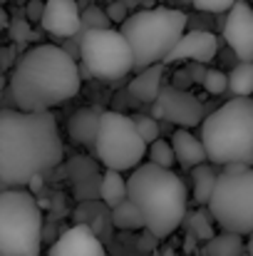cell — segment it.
Here are the masks:
<instances>
[{
  "label": "cell",
  "instance_id": "1",
  "mask_svg": "<svg viewBox=\"0 0 253 256\" xmlns=\"http://www.w3.org/2000/svg\"><path fill=\"white\" fill-rule=\"evenodd\" d=\"M57 120L47 110H0V184L27 186L35 174L62 162Z\"/></svg>",
  "mask_w": 253,
  "mask_h": 256
},
{
  "label": "cell",
  "instance_id": "2",
  "mask_svg": "<svg viewBox=\"0 0 253 256\" xmlns=\"http://www.w3.org/2000/svg\"><path fill=\"white\" fill-rule=\"evenodd\" d=\"M82 85L77 60L60 45L30 48L10 75V97L17 110H50L72 100Z\"/></svg>",
  "mask_w": 253,
  "mask_h": 256
},
{
  "label": "cell",
  "instance_id": "3",
  "mask_svg": "<svg viewBox=\"0 0 253 256\" xmlns=\"http://www.w3.org/2000/svg\"><path fill=\"white\" fill-rule=\"evenodd\" d=\"M127 196L139 206L144 229L157 239H167L186 216V184L169 167L152 162L137 164L127 179Z\"/></svg>",
  "mask_w": 253,
  "mask_h": 256
},
{
  "label": "cell",
  "instance_id": "4",
  "mask_svg": "<svg viewBox=\"0 0 253 256\" xmlns=\"http://www.w3.org/2000/svg\"><path fill=\"white\" fill-rule=\"evenodd\" d=\"M201 142L211 164H253V100L234 97L201 120Z\"/></svg>",
  "mask_w": 253,
  "mask_h": 256
},
{
  "label": "cell",
  "instance_id": "5",
  "mask_svg": "<svg viewBox=\"0 0 253 256\" xmlns=\"http://www.w3.org/2000/svg\"><path fill=\"white\" fill-rule=\"evenodd\" d=\"M186 12L176 8H147L127 15L119 30L132 48L134 68L142 70L147 65L164 62L171 48L186 32Z\"/></svg>",
  "mask_w": 253,
  "mask_h": 256
},
{
  "label": "cell",
  "instance_id": "6",
  "mask_svg": "<svg viewBox=\"0 0 253 256\" xmlns=\"http://www.w3.org/2000/svg\"><path fill=\"white\" fill-rule=\"evenodd\" d=\"M42 212L22 186L0 192V256H40Z\"/></svg>",
  "mask_w": 253,
  "mask_h": 256
},
{
  "label": "cell",
  "instance_id": "7",
  "mask_svg": "<svg viewBox=\"0 0 253 256\" xmlns=\"http://www.w3.org/2000/svg\"><path fill=\"white\" fill-rule=\"evenodd\" d=\"M209 212L224 232L241 236L253 232V164H224L219 172Z\"/></svg>",
  "mask_w": 253,
  "mask_h": 256
},
{
  "label": "cell",
  "instance_id": "8",
  "mask_svg": "<svg viewBox=\"0 0 253 256\" xmlns=\"http://www.w3.org/2000/svg\"><path fill=\"white\" fill-rule=\"evenodd\" d=\"M92 152L107 170L127 172L142 164V160L147 157V142L139 134L134 117L104 110Z\"/></svg>",
  "mask_w": 253,
  "mask_h": 256
},
{
  "label": "cell",
  "instance_id": "9",
  "mask_svg": "<svg viewBox=\"0 0 253 256\" xmlns=\"http://www.w3.org/2000/svg\"><path fill=\"white\" fill-rule=\"evenodd\" d=\"M77 42L82 65L97 80H119L134 70V55L122 30L84 28Z\"/></svg>",
  "mask_w": 253,
  "mask_h": 256
},
{
  "label": "cell",
  "instance_id": "10",
  "mask_svg": "<svg viewBox=\"0 0 253 256\" xmlns=\"http://www.w3.org/2000/svg\"><path fill=\"white\" fill-rule=\"evenodd\" d=\"M152 117L167 120L176 127H196L204 120V104L191 92L174 85H162L159 97L152 102Z\"/></svg>",
  "mask_w": 253,
  "mask_h": 256
},
{
  "label": "cell",
  "instance_id": "11",
  "mask_svg": "<svg viewBox=\"0 0 253 256\" xmlns=\"http://www.w3.org/2000/svg\"><path fill=\"white\" fill-rule=\"evenodd\" d=\"M224 38L239 60L253 62V8L244 0H236L226 10Z\"/></svg>",
  "mask_w": 253,
  "mask_h": 256
},
{
  "label": "cell",
  "instance_id": "12",
  "mask_svg": "<svg viewBox=\"0 0 253 256\" xmlns=\"http://www.w3.org/2000/svg\"><path fill=\"white\" fill-rule=\"evenodd\" d=\"M40 25L45 28V32H50L60 40H72L82 32L80 5L75 0H45Z\"/></svg>",
  "mask_w": 253,
  "mask_h": 256
},
{
  "label": "cell",
  "instance_id": "13",
  "mask_svg": "<svg viewBox=\"0 0 253 256\" xmlns=\"http://www.w3.org/2000/svg\"><path fill=\"white\" fill-rule=\"evenodd\" d=\"M219 52V40L214 32L209 30H191V32H184L179 38V42L171 48L167 58H164V65L169 62H181V60H191V62H209L214 60Z\"/></svg>",
  "mask_w": 253,
  "mask_h": 256
},
{
  "label": "cell",
  "instance_id": "14",
  "mask_svg": "<svg viewBox=\"0 0 253 256\" xmlns=\"http://www.w3.org/2000/svg\"><path fill=\"white\" fill-rule=\"evenodd\" d=\"M47 256H107V252L92 226L75 224L50 246Z\"/></svg>",
  "mask_w": 253,
  "mask_h": 256
},
{
  "label": "cell",
  "instance_id": "15",
  "mask_svg": "<svg viewBox=\"0 0 253 256\" xmlns=\"http://www.w3.org/2000/svg\"><path fill=\"white\" fill-rule=\"evenodd\" d=\"M102 112H104V107L92 104V107L77 110V112L70 117L67 132H70V137H72L77 144H82L87 150H94V140H97V130H99Z\"/></svg>",
  "mask_w": 253,
  "mask_h": 256
},
{
  "label": "cell",
  "instance_id": "16",
  "mask_svg": "<svg viewBox=\"0 0 253 256\" xmlns=\"http://www.w3.org/2000/svg\"><path fill=\"white\" fill-rule=\"evenodd\" d=\"M171 147H174V157H176L179 164L186 167V170H191V167H196V164H201V162H209L201 137L191 134L189 127H181V130L174 132Z\"/></svg>",
  "mask_w": 253,
  "mask_h": 256
},
{
  "label": "cell",
  "instance_id": "17",
  "mask_svg": "<svg viewBox=\"0 0 253 256\" xmlns=\"http://www.w3.org/2000/svg\"><path fill=\"white\" fill-rule=\"evenodd\" d=\"M162 78H164V62H154L142 68V72L129 82V92L139 102H154L162 90Z\"/></svg>",
  "mask_w": 253,
  "mask_h": 256
},
{
  "label": "cell",
  "instance_id": "18",
  "mask_svg": "<svg viewBox=\"0 0 253 256\" xmlns=\"http://www.w3.org/2000/svg\"><path fill=\"white\" fill-rule=\"evenodd\" d=\"M216 176H219V170H216V164H211V162H201V164L191 167L194 199H196V204H201V206L209 204L211 192H214V184H216Z\"/></svg>",
  "mask_w": 253,
  "mask_h": 256
},
{
  "label": "cell",
  "instance_id": "19",
  "mask_svg": "<svg viewBox=\"0 0 253 256\" xmlns=\"http://www.w3.org/2000/svg\"><path fill=\"white\" fill-rule=\"evenodd\" d=\"M246 254V244L244 236L236 232H224V234H214L206 246L204 256H244Z\"/></svg>",
  "mask_w": 253,
  "mask_h": 256
},
{
  "label": "cell",
  "instance_id": "20",
  "mask_svg": "<svg viewBox=\"0 0 253 256\" xmlns=\"http://www.w3.org/2000/svg\"><path fill=\"white\" fill-rule=\"evenodd\" d=\"M99 196L102 202L112 209L122 199H127V179L122 176L119 170H107L99 179Z\"/></svg>",
  "mask_w": 253,
  "mask_h": 256
},
{
  "label": "cell",
  "instance_id": "21",
  "mask_svg": "<svg viewBox=\"0 0 253 256\" xmlns=\"http://www.w3.org/2000/svg\"><path fill=\"white\" fill-rule=\"evenodd\" d=\"M112 224H114L117 229L134 232V229H142V226H144V214H142L139 206L127 196V199H122L119 204L112 206Z\"/></svg>",
  "mask_w": 253,
  "mask_h": 256
},
{
  "label": "cell",
  "instance_id": "22",
  "mask_svg": "<svg viewBox=\"0 0 253 256\" xmlns=\"http://www.w3.org/2000/svg\"><path fill=\"white\" fill-rule=\"evenodd\" d=\"M229 92L234 97H251L253 92V62L239 60V65L229 72Z\"/></svg>",
  "mask_w": 253,
  "mask_h": 256
},
{
  "label": "cell",
  "instance_id": "23",
  "mask_svg": "<svg viewBox=\"0 0 253 256\" xmlns=\"http://www.w3.org/2000/svg\"><path fill=\"white\" fill-rule=\"evenodd\" d=\"M211 219H214V216H211L209 209H199V212H194L191 219H189V232H191V236H194V239H201V242H209V239L216 234Z\"/></svg>",
  "mask_w": 253,
  "mask_h": 256
},
{
  "label": "cell",
  "instance_id": "24",
  "mask_svg": "<svg viewBox=\"0 0 253 256\" xmlns=\"http://www.w3.org/2000/svg\"><path fill=\"white\" fill-rule=\"evenodd\" d=\"M147 157H149L152 164L169 167V170H171V164L176 162L171 142H164V140H154V142H149V144H147Z\"/></svg>",
  "mask_w": 253,
  "mask_h": 256
},
{
  "label": "cell",
  "instance_id": "25",
  "mask_svg": "<svg viewBox=\"0 0 253 256\" xmlns=\"http://www.w3.org/2000/svg\"><path fill=\"white\" fill-rule=\"evenodd\" d=\"M201 85H204V90H206L209 94H214V97H216V94H224V92L229 90V75L221 72V70H206Z\"/></svg>",
  "mask_w": 253,
  "mask_h": 256
},
{
  "label": "cell",
  "instance_id": "26",
  "mask_svg": "<svg viewBox=\"0 0 253 256\" xmlns=\"http://www.w3.org/2000/svg\"><path fill=\"white\" fill-rule=\"evenodd\" d=\"M80 18H82V30L84 28H109V15H107V10H99V8H87L84 12H80Z\"/></svg>",
  "mask_w": 253,
  "mask_h": 256
},
{
  "label": "cell",
  "instance_id": "27",
  "mask_svg": "<svg viewBox=\"0 0 253 256\" xmlns=\"http://www.w3.org/2000/svg\"><path fill=\"white\" fill-rule=\"evenodd\" d=\"M134 124L139 130V134L144 137V142H154L159 140V124H157V117H134Z\"/></svg>",
  "mask_w": 253,
  "mask_h": 256
},
{
  "label": "cell",
  "instance_id": "28",
  "mask_svg": "<svg viewBox=\"0 0 253 256\" xmlns=\"http://www.w3.org/2000/svg\"><path fill=\"white\" fill-rule=\"evenodd\" d=\"M7 30H10V38L15 40V42H27L30 38H32V32H30V22L27 20H10L7 22Z\"/></svg>",
  "mask_w": 253,
  "mask_h": 256
},
{
  "label": "cell",
  "instance_id": "29",
  "mask_svg": "<svg viewBox=\"0 0 253 256\" xmlns=\"http://www.w3.org/2000/svg\"><path fill=\"white\" fill-rule=\"evenodd\" d=\"M236 0H191V5L201 12H226Z\"/></svg>",
  "mask_w": 253,
  "mask_h": 256
},
{
  "label": "cell",
  "instance_id": "30",
  "mask_svg": "<svg viewBox=\"0 0 253 256\" xmlns=\"http://www.w3.org/2000/svg\"><path fill=\"white\" fill-rule=\"evenodd\" d=\"M107 15H109L112 22H119V25H122V22L127 20V8H124L122 2H112V5L107 8Z\"/></svg>",
  "mask_w": 253,
  "mask_h": 256
},
{
  "label": "cell",
  "instance_id": "31",
  "mask_svg": "<svg viewBox=\"0 0 253 256\" xmlns=\"http://www.w3.org/2000/svg\"><path fill=\"white\" fill-rule=\"evenodd\" d=\"M42 10H45V2H40V0H32V2L27 5V20H32V22H40V18H42Z\"/></svg>",
  "mask_w": 253,
  "mask_h": 256
},
{
  "label": "cell",
  "instance_id": "32",
  "mask_svg": "<svg viewBox=\"0 0 253 256\" xmlns=\"http://www.w3.org/2000/svg\"><path fill=\"white\" fill-rule=\"evenodd\" d=\"M27 186L32 189V192H37V189H42V174H35L30 182H27Z\"/></svg>",
  "mask_w": 253,
  "mask_h": 256
},
{
  "label": "cell",
  "instance_id": "33",
  "mask_svg": "<svg viewBox=\"0 0 253 256\" xmlns=\"http://www.w3.org/2000/svg\"><path fill=\"white\" fill-rule=\"evenodd\" d=\"M7 22H10V20H7V12H5V10H2V5H0V30H5V28H7Z\"/></svg>",
  "mask_w": 253,
  "mask_h": 256
},
{
  "label": "cell",
  "instance_id": "34",
  "mask_svg": "<svg viewBox=\"0 0 253 256\" xmlns=\"http://www.w3.org/2000/svg\"><path fill=\"white\" fill-rule=\"evenodd\" d=\"M246 254L253 256V232H251V239H249V244H246Z\"/></svg>",
  "mask_w": 253,
  "mask_h": 256
},
{
  "label": "cell",
  "instance_id": "35",
  "mask_svg": "<svg viewBox=\"0 0 253 256\" xmlns=\"http://www.w3.org/2000/svg\"><path fill=\"white\" fill-rule=\"evenodd\" d=\"M0 5H2V0H0Z\"/></svg>",
  "mask_w": 253,
  "mask_h": 256
}]
</instances>
